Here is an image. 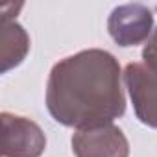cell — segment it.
<instances>
[{
    "label": "cell",
    "mask_w": 157,
    "mask_h": 157,
    "mask_svg": "<svg viewBox=\"0 0 157 157\" xmlns=\"http://www.w3.org/2000/svg\"><path fill=\"white\" fill-rule=\"evenodd\" d=\"M122 76L118 59L102 48L57 61L46 82L50 117L76 131L113 124L126 113Z\"/></svg>",
    "instance_id": "obj_1"
},
{
    "label": "cell",
    "mask_w": 157,
    "mask_h": 157,
    "mask_svg": "<svg viewBox=\"0 0 157 157\" xmlns=\"http://www.w3.org/2000/svg\"><path fill=\"white\" fill-rule=\"evenodd\" d=\"M153 15L144 4L117 6L107 19V32L118 46H137L153 33Z\"/></svg>",
    "instance_id": "obj_2"
},
{
    "label": "cell",
    "mask_w": 157,
    "mask_h": 157,
    "mask_svg": "<svg viewBox=\"0 0 157 157\" xmlns=\"http://www.w3.org/2000/svg\"><path fill=\"white\" fill-rule=\"evenodd\" d=\"M4 157H41L46 148L44 131L33 120L13 113H2Z\"/></svg>",
    "instance_id": "obj_3"
},
{
    "label": "cell",
    "mask_w": 157,
    "mask_h": 157,
    "mask_svg": "<svg viewBox=\"0 0 157 157\" xmlns=\"http://www.w3.org/2000/svg\"><path fill=\"white\" fill-rule=\"evenodd\" d=\"M124 85L139 122L157 129V72L144 63H129L124 68Z\"/></svg>",
    "instance_id": "obj_4"
},
{
    "label": "cell",
    "mask_w": 157,
    "mask_h": 157,
    "mask_svg": "<svg viewBox=\"0 0 157 157\" xmlns=\"http://www.w3.org/2000/svg\"><path fill=\"white\" fill-rule=\"evenodd\" d=\"M72 151L76 157H129V142L118 126L107 124L76 131Z\"/></svg>",
    "instance_id": "obj_5"
},
{
    "label": "cell",
    "mask_w": 157,
    "mask_h": 157,
    "mask_svg": "<svg viewBox=\"0 0 157 157\" xmlns=\"http://www.w3.org/2000/svg\"><path fill=\"white\" fill-rule=\"evenodd\" d=\"M30 52V35L17 21L2 19L0 32V70L2 74L19 67Z\"/></svg>",
    "instance_id": "obj_6"
},
{
    "label": "cell",
    "mask_w": 157,
    "mask_h": 157,
    "mask_svg": "<svg viewBox=\"0 0 157 157\" xmlns=\"http://www.w3.org/2000/svg\"><path fill=\"white\" fill-rule=\"evenodd\" d=\"M142 63H144L150 70L157 72V28L153 30V33L150 35V39H148L146 44H144V50H142Z\"/></svg>",
    "instance_id": "obj_7"
}]
</instances>
